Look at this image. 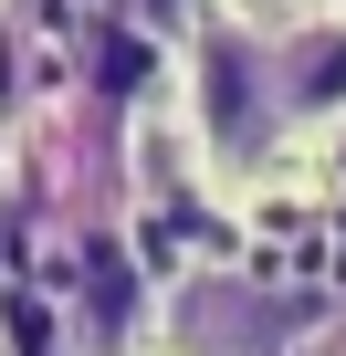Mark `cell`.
Instances as JSON below:
<instances>
[{
  "mask_svg": "<svg viewBox=\"0 0 346 356\" xmlns=\"http://www.w3.org/2000/svg\"><path fill=\"white\" fill-rule=\"evenodd\" d=\"M315 325H325L315 293H283V283L231 273V262H200L147 304L157 356H315Z\"/></svg>",
  "mask_w": 346,
  "mask_h": 356,
  "instance_id": "7a4b0ae2",
  "label": "cell"
},
{
  "mask_svg": "<svg viewBox=\"0 0 346 356\" xmlns=\"http://www.w3.org/2000/svg\"><path fill=\"white\" fill-rule=\"evenodd\" d=\"M273 105L283 136H336L346 126V11H294L273 22Z\"/></svg>",
  "mask_w": 346,
  "mask_h": 356,
  "instance_id": "3957f363",
  "label": "cell"
},
{
  "mask_svg": "<svg viewBox=\"0 0 346 356\" xmlns=\"http://www.w3.org/2000/svg\"><path fill=\"white\" fill-rule=\"evenodd\" d=\"M336 11H346V0H336Z\"/></svg>",
  "mask_w": 346,
  "mask_h": 356,
  "instance_id": "277c9868",
  "label": "cell"
},
{
  "mask_svg": "<svg viewBox=\"0 0 346 356\" xmlns=\"http://www.w3.org/2000/svg\"><path fill=\"white\" fill-rule=\"evenodd\" d=\"M179 105L189 136L221 178H252L283 157V105H273V32L242 11H200L179 42Z\"/></svg>",
  "mask_w": 346,
  "mask_h": 356,
  "instance_id": "6da1fadb",
  "label": "cell"
}]
</instances>
